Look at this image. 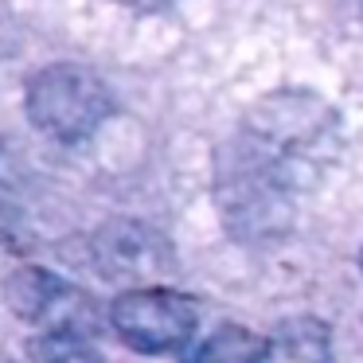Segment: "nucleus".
Returning a JSON list of instances; mask_svg holds the SVG:
<instances>
[{
	"label": "nucleus",
	"mask_w": 363,
	"mask_h": 363,
	"mask_svg": "<svg viewBox=\"0 0 363 363\" xmlns=\"http://www.w3.org/2000/svg\"><path fill=\"white\" fill-rule=\"evenodd\" d=\"M262 344L266 340H258L254 332L227 324V328L211 332V340H203V347L191 355V363H258Z\"/></svg>",
	"instance_id": "obj_6"
},
{
	"label": "nucleus",
	"mask_w": 363,
	"mask_h": 363,
	"mask_svg": "<svg viewBox=\"0 0 363 363\" xmlns=\"http://www.w3.org/2000/svg\"><path fill=\"white\" fill-rule=\"evenodd\" d=\"M32 363H106L90 336H71V332H43L32 344Z\"/></svg>",
	"instance_id": "obj_7"
},
{
	"label": "nucleus",
	"mask_w": 363,
	"mask_h": 363,
	"mask_svg": "<svg viewBox=\"0 0 363 363\" xmlns=\"http://www.w3.org/2000/svg\"><path fill=\"white\" fill-rule=\"evenodd\" d=\"M28 118L55 141H82L90 137L113 110V98L98 74L86 67L59 63L40 71L28 82Z\"/></svg>",
	"instance_id": "obj_1"
},
{
	"label": "nucleus",
	"mask_w": 363,
	"mask_h": 363,
	"mask_svg": "<svg viewBox=\"0 0 363 363\" xmlns=\"http://www.w3.org/2000/svg\"><path fill=\"white\" fill-rule=\"evenodd\" d=\"M110 324L133 352L168 355L180 352L199 328V308L191 297L164 285H133L110 305Z\"/></svg>",
	"instance_id": "obj_2"
},
{
	"label": "nucleus",
	"mask_w": 363,
	"mask_h": 363,
	"mask_svg": "<svg viewBox=\"0 0 363 363\" xmlns=\"http://www.w3.org/2000/svg\"><path fill=\"white\" fill-rule=\"evenodd\" d=\"M12 313L28 324H40L43 332H71V336H90L98 324L94 301L82 289L59 281L48 269H16L4 285Z\"/></svg>",
	"instance_id": "obj_3"
},
{
	"label": "nucleus",
	"mask_w": 363,
	"mask_h": 363,
	"mask_svg": "<svg viewBox=\"0 0 363 363\" xmlns=\"http://www.w3.org/2000/svg\"><path fill=\"white\" fill-rule=\"evenodd\" d=\"M121 4H129L137 12H164V9H172L176 0H121Z\"/></svg>",
	"instance_id": "obj_8"
},
{
	"label": "nucleus",
	"mask_w": 363,
	"mask_h": 363,
	"mask_svg": "<svg viewBox=\"0 0 363 363\" xmlns=\"http://www.w3.org/2000/svg\"><path fill=\"white\" fill-rule=\"evenodd\" d=\"M258 363H332L328 324L313 320V316L285 320L281 328L262 344Z\"/></svg>",
	"instance_id": "obj_5"
},
{
	"label": "nucleus",
	"mask_w": 363,
	"mask_h": 363,
	"mask_svg": "<svg viewBox=\"0 0 363 363\" xmlns=\"http://www.w3.org/2000/svg\"><path fill=\"white\" fill-rule=\"evenodd\" d=\"M98 266L113 281H152L168 266V242L141 223H113L98 235Z\"/></svg>",
	"instance_id": "obj_4"
}]
</instances>
